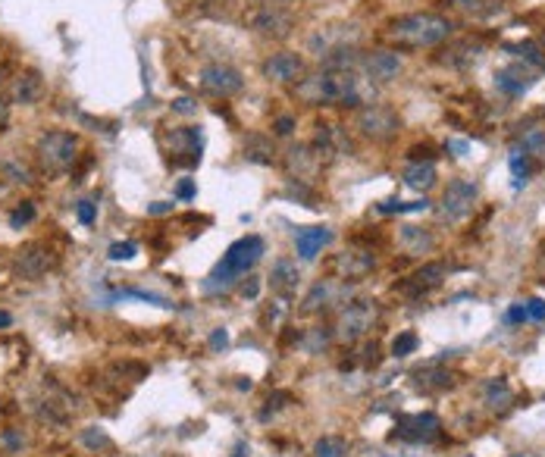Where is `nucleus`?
Listing matches in <instances>:
<instances>
[{"instance_id":"1","label":"nucleus","mask_w":545,"mask_h":457,"mask_svg":"<svg viewBox=\"0 0 545 457\" xmlns=\"http://www.w3.org/2000/svg\"><path fill=\"white\" fill-rule=\"evenodd\" d=\"M301 104L307 107H360L363 104V85L358 73H338V69H323V73L304 75L291 88Z\"/></svg>"},{"instance_id":"2","label":"nucleus","mask_w":545,"mask_h":457,"mask_svg":"<svg viewBox=\"0 0 545 457\" xmlns=\"http://www.w3.org/2000/svg\"><path fill=\"white\" fill-rule=\"evenodd\" d=\"M455 31V22L439 13H408L401 19H392L385 28V38L401 47H436Z\"/></svg>"},{"instance_id":"3","label":"nucleus","mask_w":545,"mask_h":457,"mask_svg":"<svg viewBox=\"0 0 545 457\" xmlns=\"http://www.w3.org/2000/svg\"><path fill=\"white\" fill-rule=\"evenodd\" d=\"M260 257H264V238H260V235H244V238L232 241L226 248L223 260H219V263L213 266V273L207 275L204 288L207 291H229L244 273L254 270Z\"/></svg>"},{"instance_id":"4","label":"nucleus","mask_w":545,"mask_h":457,"mask_svg":"<svg viewBox=\"0 0 545 457\" xmlns=\"http://www.w3.org/2000/svg\"><path fill=\"white\" fill-rule=\"evenodd\" d=\"M78 151V138L73 132H44L38 138V163H41L44 172H66L76 163Z\"/></svg>"},{"instance_id":"5","label":"nucleus","mask_w":545,"mask_h":457,"mask_svg":"<svg viewBox=\"0 0 545 457\" xmlns=\"http://www.w3.org/2000/svg\"><path fill=\"white\" fill-rule=\"evenodd\" d=\"M477 198H479V185L473 179H455V182H448V188L442 191V198L436 204V219L448 226L461 223L473 210Z\"/></svg>"},{"instance_id":"6","label":"nucleus","mask_w":545,"mask_h":457,"mask_svg":"<svg viewBox=\"0 0 545 457\" xmlns=\"http://www.w3.org/2000/svg\"><path fill=\"white\" fill-rule=\"evenodd\" d=\"M354 129H358L363 138H370V141H392L401 132V116L395 113L392 107L370 104V107L358 110Z\"/></svg>"},{"instance_id":"7","label":"nucleus","mask_w":545,"mask_h":457,"mask_svg":"<svg viewBox=\"0 0 545 457\" xmlns=\"http://www.w3.org/2000/svg\"><path fill=\"white\" fill-rule=\"evenodd\" d=\"M379 317V304L376 301H351L342 307V313H338L336 320V338H342V342H358L373 329V322Z\"/></svg>"},{"instance_id":"8","label":"nucleus","mask_w":545,"mask_h":457,"mask_svg":"<svg viewBox=\"0 0 545 457\" xmlns=\"http://www.w3.org/2000/svg\"><path fill=\"white\" fill-rule=\"evenodd\" d=\"M244 28L266 38H289L291 28H295V16L276 4H260L251 13H244Z\"/></svg>"},{"instance_id":"9","label":"nucleus","mask_w":545,"mask_h":457,"mask_svg":"<svg viewBox=\"0 0 545 457\" xmlns=\"http://www.w3.org/2000/svg\"><path fill=\"white\" fill-rule=\"evenodd\" d=\"M197 78H201V88L210 91L213 98H232L244 88V75L229 63H210L197 73Z\"/></svg>"},{"instance_id":"10","label":"nucleus","mask_w":545,"mask_h":457,"mask_svg":"<svg viewBox=\"0 0 545 457\" xmlns=\"http://www.w3.org/2000/svg\"><path fill=\"white\" fill-rule=\"evenodd\" d=\"M445 275H448V266L442 263V260H436V263H423L420 270H414L405 282H398L395 291H398V295H405V298H410V301H420V298H426L432 288L442 285V279H445Z\"/></svg>"},{"instance_id":"11","label":"nucleus","mask_w":545,"mask_h":457,"mask_svg":"<svg viewBox=\"0 0 545 457\" xmlns=\"http://www.w3.org/2000/svg\"><path fill=\"white\" fill-rule=\"evenodd\" d=\"M442 436V420L436 414H405L395 423V438L405 442H436Z\"/></svg>"},{"instance_id":"12","label":"nucleus","mask_w":545,"mask_h":457,"mask_svg":"<svg viewBox=\"0 0 545 457\" xmlns=\"http://www.w3.org/2000/svg\"><path fill=\"white\" fill-rule=\"evenodd\" d=\"M358 41H360L358 26H329V28H320L317 35H311L307 47L313 53H320V57H329V53L345 51V47H358Z\"/></svg>"},{"instance_id":"13","label":"nucleus","mask_w":545,"mask_h":457,"mask_svg":"<svg viewBox=\"0 0 545 457\" xmlns=\"http://www.w3.org/2000/svg\"><path fill=\"white\" fill-rule=\"evenodd\" d=\"M266 82H276V85H298L304 78V60L291 51H282V53H273V57L264 60L260 66Z\"/></svg>"},{"instance_id":"14","label":"nucleus","mask_w":545,"mask_h":457,"mask_svg":"<svg viewBox=\"0 0 545 457\" xmlns=\"http://www.w3.org/2000/svg\"><path fill=\"white\" fill-rule=\"evenodd\" d=\"M360 69H363V75H367L370 82L385 85V82H392V78H398V73H401V57H398L395 51H373V53H363Z\"/></svg>"},{"instance_id":"15","label":"nucleus","mask_w":545,"mask_h":457,"mask_svg":"<svg viewBox=\"0 0 545 457\" xmlns=\"http://www.w3.org/2000/svg\"><path fill=\"white\" fill-rule=\"evenodd\" d=\"M53 266V257H51V248L47 244H28V248L19 251V257H16V275H22V279L35 282L41 279V275Z\"/></svg>"},{"instance_id":"16","label":"nucleus","mask_w":545,"mask_h":457,"mask_svg":"<svg viewBox=\"0 0 545 457\" xmlns=\"http://www.w3.org/2000/svg\"><path fill=\"white\" fill-rule=\"evenodd\" d=\"M373 266H376V257L367 254V251H342V254H336V260H333V273L345 282L363 279V275L373 273Z\"/></svg>"},{"instance_id":"17","label":"nucleus","mask_w":545,"mask_h":457,"mask_svg":"<svg viewBox=\"0 0 545 457\" xmlns=\"http://www.w3.org/2000/svg\"><path fill=\"white\" fill-rule=\"evenodd\" d=\"M495 85H499V91L511 94V98H520V94H526L536 85V73L526 63H511V66L495 73Z\"/></svg>"},{"instance_id":"18","label":"nucleus","mask_w":545,"mask_h":457,"mask_svg":"<svg viewBox=\"0 0 545 457\" xmlns=\"http://www.w3.org/2000/svg\"><path fill=\"white\" fill-rule=\"evenodd\" d=\"M333 241V228L329 226H307L295 235V251L301 260H317L320 251Z\"/></svg>"},{"instance_id":"19","label":"nucleus","mask_w":545,"mask_h":457,"mask_svg":"<svg viewBox=\"0 0 545 457\" xmlns=\"http://www.w3.org/2000/svg\"><path fill=\"white\" fill-rule=\"evenodd\" d=\"M298 279H301V273H298L295 260H276V266H273V273H270L273 291H279L282 298H291L298 291Z\"/></svg>"},{"instance_id":"20","label":"nucleus","mask_w":545,"mask_h":457,"mask_svg":"<svg viewBox=\"0 0 545 457\" xmlns=\"http://www.w3.org/2000/svg\"><path fill=\"white\" fill-rule=\"evenodd\" d=\"M286 163H289V169L298 176V182H311V172L317 169V163H320V154L313 151V147H291V151L286 154Z\"/></svg>"},{"instance_id":"21","label":"nucleus","mask_w":545,"mask_h":457,"mask_svg":"<svg viewBox=\"0 0 545 457\" xmlns=\"http://www.w3.org/2000/svg\"><path fill=\"white\" fill-rule=\"evenodd\" d=\"M405 185L414 188V191H426V188L436 185V167H432V160L410 163V167L405 169Z\"/></svg>"},{"instance_id":"22","label":"nucleus","mask_w":545,"mask_h":457,"mask_svg":"<svg viewBox=\"0 0 545 457\" xmlns=\"http://www.w3.org/2000/svg\"><path fill=\"white\" fill-rule=\"evenodd\" d=\"M455 382V376L448 369H439V367H426V369H417L414 373V385L423 392H442Z\"/></svg>"},{"instance_id":"23","label":"nucleus","mask_w":545,"mask_h":457,"mask_svg":"<svg viewBox=\"0 0 545 457\" xmlns=\"http://www.w3.org/2000/svg\"><path fill=\"white\" fill-rule=\"evenodd\" d=\"M445 53H448V57H439V63H448V66H470V63L479 60V53H483V44H477V41H461V44H452Z\"/></svg>"},{"instance_id":"24","label":"nucleus","mask_w":545,"mask_h":457,"mask_svg":"<svg viewBox=\"0 0 545 457\" xmlns=\"http://www.w3.org/2000/svg\"><path fill=\"white\" fill-rule=\"evenodd\" d=\"M483 398H486V404L492 407V411H504V407L511 404V398H514V392H511L508 379L495 376V379H489V382L483 385Z\"/></svg>"},{"instance_id":"25","label":"nucleus","mask_w":545,"mask_h":457,"mask_svg":"<svg viewBox=\"0 0 545 457\" xmlns=\"http://www.w3.org/2000/svg\"><path fill=\"white\" fill-rule=\"evenodd\" d=\"M41 98V78L38 73H26L13 82V100L16 104H35Z\"/></svg>"},{"instance_id":"26","label":"nucleus","mask_w":545,"mask_h":457,"mask_svg":"<svg viewBox=\"0 0 545 457\" xmlns=\"http://www.w3.org/2000/svg\"><path fill=\"white\" fill-rule=\"evenodd\" d=\"M244 157H248V160H254V163H273L276 160V147H273L270 138L251 135L248 141H244Z\"/></svg>"},{"instance_id":"27","label":"nucleus","mask_w":545,"mask_h":457,"mask_svg":"<svg viewBox=\"0 0 545 457\" xmlns=\"http://www.w3.org/2000/svg\"><path fill=\"white\" fill-rule=\"evenodd\" d=\"M401 241H405V248L410 251V254L432 251V244H436V238H432L430 232H423V228H417V226H405V228H401Z\"/></svg>"},{"instance_id":"28","label":"nucleus","mask_w":545,"mask_h":457,"mask_svg":"<svg viewBox=\"0 0 545 457\" xmlns=\"http://www.w3.org/2000/svg\"><path fill=\"white\" fill-rule=\"evenodd\" d=\"M345 454H348V442L338 436H323L313 445V457H345Z\"/></svg>"},{"instance_id":"29","label":"nucleus","mask_w":545,"mask_h":457,"mask_svg":"<svg viewBox=\"0 0 545 457\" xmlns=\"http://www.w3.org/2000/svg\"><path fill=\"white\" fill-rule=\"evenodd\" d=\"M320 301H333V285H329L326 279H323V282H317V285L311 288V295L304 298V307H301V310H304V313H313V310H320V307H323Z\"/></svg>"},{"instance_id":"30","label":"nucleus","mask_w":545,"mask_h":457,"mask_svg":"<svg viewBox=\"0 0 545 457\" xmlns=\"http://www.w3.org/2000/svg\"><path fill=\"white\" fill-rule=\"evenodd\" d=\"M379 214H420V210H430V201H410V204H401V201H383L379 204Z\"/></svg>"},{"instance_id":"31","label":"nucleus","mask_w":545,"mask_h":457,"mask_svg":"<svg viewBox=\"0 0 545 457\" xmlns=\"http://www.w3.org/2000/svg\"><path fill=\"white\" fill-rule=\"evenodd\" d=\"M455 10L470 13V16H486L495 10V0H452Z\"/></svg>"},{"instance_id":"32","label":"nucleus","mask_w":545,"mask_h":457,"mask_svg":"<svg viewBox=\"0 0 545 457\" xmlns=\"http://www.w3.org/2000/svg\"><path fill=\"white\" fill-rule=\"evenodd\" d=\"M417 345H420L417 332H401V335L392 342V354H395V357H408V354L417 351Z\"/></svg>"},{"instance_id":"33","label":"nucleus","mask_w":545,"mask_h":457,"mask_svg":"<svg viewBox=\"0 0 545 457\" xmlns=\"http://www.w3.org/2000/svg\"><path fill=\"white\" fill-rule=\"evenodd\" d=\"M31 219H35V204L31 201H22L19 207L10 214V228H22V226H28Z\"/></svg>"},{"instance_id":"34","label":"nucleus","mask_w":545,"mask_h":457,"mask_svg":"<svg viewBox=\"0 0 545 457\" xmlns=\"http://www.w3.org/2000/svg\"><path fill=\"white\" fill-rule=\"evenodd\" d=\"M289 401H295V398H291V392H276V395H270V398H266V407L260 411V420H270V414L282 411Z\"/></svg>"},{"instance_id":"35","label":"nucleus","mask_w":545,"mask_h":457,"mask_svg":"<svg viewBox=\"0 0 545 457\" xmlns=\"http://www.w3.org/2000/svg\"><path fill=\"white\" fill-rule=\"evenodd\" d=\"M520 145H524V151H526V154H545V129L526 132Z\"/></svg>"},{"instance_id":"36","label":"nucleus","mask_w":545,"mask_h":457,"mask_svg":"<svg viewBox=\"0 0 545 457\" xmlns=\"http://www.w3.org/2000/svg\"><path fill=\"white\" fill-rule=\"evenodd\" d=\"M110 260H132L138 254V244L135 241H116V244H110Z\"/></svg>"},{"instance_id":"37","label":"nucleus","mask_w":545,"mask_h":457,"mask_svg":"<svg viewBox=\"0 0 545 457\" xmlns=\"http://www.w3.org/2000/svg\"><path fill=\"white\" fill-rule=\"evenodd\" d=\"M508 51H514L517 57H524L526 63H542V53H539V47H536L533 41H526V44H511Z\"/></svg>"},{"instance_id":"38","label":"nucleus","mask_w":545,"mask_h":457,"mask_svg":"<svg viewBox=\"0 0 545 457\" xmlns=\"http://www.w3.org/2000/svg\"><path fill=\"white\" fill-rule=\"evenodd\" d=\"M76 216H78V223L91 226L94 219H98V204H94V201H78L76 204Z\"/></svg>"},{"instance_id":"39","label":"nucleus","mask_w":545,"mask_h":457,"mask_svg":"<svg viewBox=\"0 0 545 457\" xmlns=\"http://www.w3.org/2000/svg\"><path fill=\"white\" fill-rule=\"evenodd\" d=\"M291 132H295V116H276L273 120V135H279V138H289Z\"/></svg>"},{"instance_id":"40","label":"nucleus","mask_w":545,"mask_h":457,"mask_svg":"<svg viewBox=\"0 0 545 457\" xmlns=\"http://www.w3.org/2000/svg\"><path fill=\"white\" fill-rule=\"evenodd\" d=\"M82 438H85V445H88V448H107V445H110L107 432H104V429H94V426H91V429H85V436H82Z\"/></svg>"},{"instance_id":"41","label":"nucleus","mask_w":545,"mask_h":457,"mask_svg":"<svg viewBox=\"0 0 545 457\" xmlns=\"http://www.w3.org/2000/svg\"><path fill=\"white\" fill-rule=\"evenodd\" d=\"M524 307H526V317H530V320L545 322V301H542V298H530Z\"/></svg>"},{"instance_id":"42","label":"nucleus","mask_w":545,"mask_h":457,"mask_svg":"<svg viewBox=\"0 0 545 457\" xmlns=\"http://www.w3.org/2000/svg\"><path fill=\"white\" fill-rule=\"evenodd\" d=\"M176 198L179 201H192L194 198V182L192 179H182V182L176 185Z\"/></svg>"},{"instance_id":"43","label":"nucleus","mask_w":545,"mask_h":457,"mask_svg":"<svg viewBox=\"0 0 545 457\" xmlns=\"http://www.w3.org/2000/svg\"><path fill=\"white\" fill-rule=\"evenodd\" d=\"M226 345H229L226 329H213V335H210V348H213V351H223Z\"/></svg>"},{"instance_id":"44","label":"nucleus","mask_w":545,"mask_h":457,"mask_svg":"<svg viewBox=\"0 0 545 457\" xmlns=\"http://www.w3.org/2000/svg\"><path fill=\"white\" fill-rule=\"evenodd\" d=\"M329 335H333V332H323V326H320V329H313V338H311V345H307V348H311L313 354H317V348H320V345H323V348H326Z\"/></svg>"},{"instance_id":"45","label":"nucleus","mask_w":545,"mask_h":457,"mask_svg":"<svg viewBox=\"0 0 545 457\" xmlns=\"http://www.w3.org/2000/svg\"><path fill=\"white\" fill-rule=\"evenodd\" d=\"M242 295L248 298V301H254V298L260 295V282L254 279V275H251V279H248V282H244V285H242Z\"/></svg>"},{"instance_id":"46","label":"nucleus","mask_w":545,"mask_h":457,"mask_svg":"<svg viewBox=\"0 0 545 457\" xmlns=\"http://www.w3.org/2000/svg\"><path fill=\"white\" fill-rule=\"evenodd\" d=\"M170 210H172L170 201H154V204H147V214H151V216H163V214H170Z\"/></svg>"},{"instance_id":"47","label":"nucleus","mask_w":545,"mask_h":457,"mask_svg":"<svg viewBox=\"0 0 545 457\" xmlns=\"http://www.w3.org/2000/svg\"><path fill=\"white\" fill-rule=\"evenodd\" d=\"M524 320H530V317H526V307H524V304H514V307L508 310V322H524Z\"/></svg>"},{"instance_id":"48","label":"nucleus","mask_w":545,"mask_h":457,"mask_svg":"<svg viewBox=\"0 0 545 457\" xmlns=\"http://www.w3.org/2000/svg\"><path fill=\"white\" fill-rule=\"evenodd\" d=\"M172 110H179V113H194V104L188 98H179V100H172Z\"/></svg>"},{"instance_id":"49","label":"nucleus","mask_w":545,"mask_h":457,"mask_svg":"<svg viewBox=\"0 0 545 457\" xmlns=\"http://www.w3.org/2000/svg\"><path fill=\"white\" fill-rule=\"evenodd\" d=\"M6 122H10V104H6V100L0 98V129H4Z\"/></svg>"},{"instance_id":"50","label":"nucleus","mask_w":545,"mask_h":457,"mask_svg":"<svg viewBox=\"0 0 545 457\" xmlns=\"http://www.w3.org/2000/svg\"><path fill=\"white\" fill-rule=\"evenodd\" d=\"M10 322H13L10 313H6V310H0V329H4V326H10Z\"/></svg>"},{"instance_id":"51","label":"nucleus","mask_w":545,"mask_h":457,"mask_svg":"<svg viewBox=\"0 0 545 457\" xmlns=\"http://www.w3.org/2000/svg\"><path fill=\"white\" fill-rule=\"evenodd\" d=\"M257 4H282V0H257Z\"/></svg>"},{"instance_id":"52","label":"nucleus","mask_w":545,"mask_h":457,"mask_svg":"<svg viewBox=\"0 0 545 457\" xmlns=\"http://www.w3.org/2000/svg\"><path fill=\"white\" fill-rule=\"evenodd\" d=\"M232 457H244V448H239V451H235Z\"/></svg>"},{"instance_id":"53","label":"nucleus","mask_w":545,"mask_h":457,"mask_svg":"<svg viewBox=\"0 0 545 457\" xmlns=\"http://www.w3.org/2000/svg\"><path fill=\"white\" fill-rule=\"evenodd\" d=\"M0 78H4V69H0Z\"/></svg>"},{"instance_id":"54","label":"nucleus","mask_w":545,"mask_h":457,"mask_svg":"<svg viewBox=\"0 0 545 457\" xmlns=\"http://www.w3.org/2000/svg\"><path fill=\"white\" fill-rule=\"evenodd\" d=\"M542 254H545V248H542Z\"/></svg>"}]
</instances>
